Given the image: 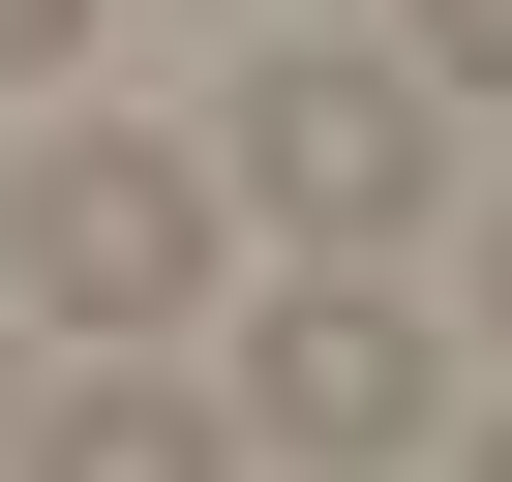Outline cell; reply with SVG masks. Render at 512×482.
<instances>
[{
	"label": "cell",
	"instance_id": "obj_4",
	"mask_svg": "<svg viewBox=\"0 0 512 482\" xmlns=\"http://www.w3.org/2000/svg\"><path fill=\"white\" fill-rule=\"evenodd\" d=\"M31 482H241V422L181 362H91V392H31Z\"/></svg>",
	"mask_w": 512,
	"mask_h": 482
},
{
	"label": "cell",
	"instance_id": "obj_7",
	"mask_svg": "<svg viewBox=\"0 0 512 482\" xmlns=\"http://www.w3.org/2000/svg\"><path fill=\"white\" fill-rule=\"evenodd\" d=\"M482 302H512V211H482Z\"/></svg>",
	"mask_w": 512,
	"mask_h": 482
},
{
	"label": "cell",
	"instance_id": "obj_2",
	"mask_svg": "<svg viewBox=\"0 0 512 482\" xmlns=\"http://www.w3.org/2000/svg\"><path fill=\"white\" fill-rule=\"evenodd\" d=\"M0 302H61V332H181V302H211V151L61 121L31 181H0Z\"/></svg>",
	"mask_w": 512,
	"mask_h": 482
},
{
	"label": "cell",
	"instance_id": "obj_5",
	"mask_svg": "<svg viewBox=\"0 0 512 482\" xmlns=\"http://www.w3.org/2000/svg\"><path fill=\"white\" fill-rule=\"evenodd\" d=\"M392 61L422 91H512V0H392Z\"/></svg>",
	"mask_w": 512,
	"mask_h": 482
},
{
	"label": "cell",
	"instance_id": "obj_6",
	"mask_svg": "<svg viewBox=\"0 0 512 482\" xmlns=\"http://www.w3.org/2000/svg\"><path fill=\"white\" fill-rule=\"evenodd\" d=\"M61 61H91V0H0V91H61Z\"/></svg>",
	"mask_w": 512,
	"mask_h": 482
},
{
	"label": "cell",
	"instance_id": "obj_3",
	"mask_svg": "<svg viewBox=\"0 0 512 482\" xmlns=\"http://www.w3.org/2000/svg\"><path fill=\"white\" fill-rule=\"evenodd\" d=\"M422 422H452V362H422V302H362V272H302L272 332H241V452H332V482H362V452H422Z\"/></svg>",
	"mask_w": 512,
	"mask_h": 482
},
{
	"label": "cell",
	"instance_id": "obj_8",
	"mask_svg": "<svg viewBox=\"0 0 512 482\" xmlns=\"http://www.w3.org/2000/svg\"><path fill=\"white\" fill-rule=\"evenodd\" d=\"M452 482H512V422H482V452H452Z\"/></svg>",
	"mask_w": 512,
	"mask_h": 482
},
{
	"label": "cell",
	"instance_id": "obj_1",
	"mask_svg": "<svg viewBox=\"0 0 512 482\" xmlns=\"http://www.w3.org/2000/svg\"><path fill=\"white\" fill-rule=\"evenodd\" d=\"M211 181L362 272L392 211H452V91H422V61H241V91H211Z\"/></svg>",
	"mask_w": 512,
	"mask_h": 482
}]
</instances>
